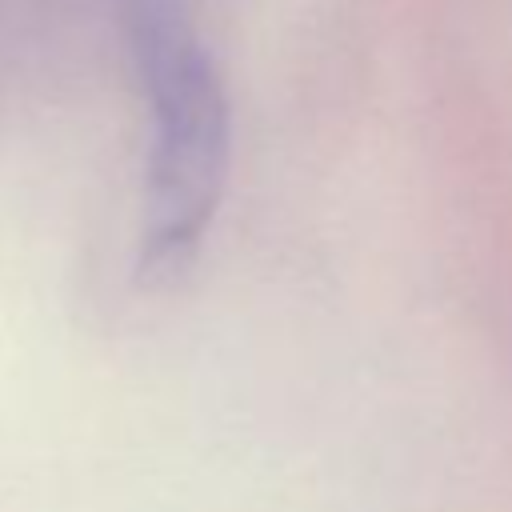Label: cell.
<instances>
[{
    "label": "cell",
    "instance_id": "6da1fadb",
    "mask_svg": "<svg viewBox=\"0 0 512 512\" xmlns=\"http://www.w3.org/2000/svg\"><path fill=\"white\" fill-rule=\"evenodd\" d=\"M140 272L172 276L200 248L228 180L232 116L212 52L148 88Z\"/></svg>",
    "mask_w": 512,
    "mask_h": 512
}]
</instances>
